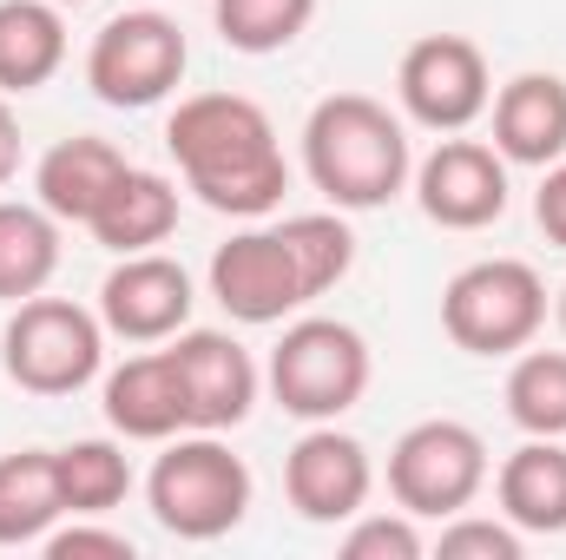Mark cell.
Masks as SVG:
<instances>
[{"label": "cell", "instance_id": "4316f807", "mask_svg": "<svg viewBox=\"0 0 566 560\" xmlns=\"http://www.w3.org/2000/svg\"><path fill=\"white\" fill-rule=\"evenodd\" d=\"M343 560H422V528L416 515H356L343 535Z\"/></svg>", "mask_w": 566, "mask_h": 560}, {"label": "cell", "instance_id": "4fadbf2b", "mask_svg": "<svg viewBox=\"0 0 566 560\" xmlns=\"http://www.w3.org/2000/svg\"><path fill=\"white\" fill-rule=\"evenodd\" d=\"M191 271L158 258V251H133L119 258L106 283H99V323L126 343H171L191 323Z\"/></svg>", "mask_w": 566, "mask_h": 560}, {"label": "cell", "instance_id": "52a82bcc", "mask_svg": "<svg viewBox=\"0 0 566 560\" xmlns=\"http://www.w3.org/2000/svg\"><path fill=\"white\" fill-rule=\"evenodd\" d=\"M547 323V283L521 258H481L441 290V330L468 356H514Z\"/></svg>", "mask_w": 566, "mask_h": 560}, {"label": "cell", "instance_id": "9c48e42d", "mask_svg": "<svg viewBox=\"0 0 566 560\" xmlns=\"http://www.w3.org/2000/svg\"><path fill=\"white\" fill-rule=\"evenodd\" d=\"M488 488V442L454 416H434L402 428L389 448V495L416 521H448Z\"/></svg>", "mask_w": 566, "mask_h": 560}, {"label": "cell", "instance_id": "cb8c5ba5", "mask_svg": "<svg viewBox=\"0 0 566 560\" xmlns=\"http://www.w3.org/2000/svg\"><path fill=\"white\" fill-rule=\"evenodd\" d=\"M507 416L521 435H566V350H514Z\"/></svg>", "mask_w": 566, "mask_h": 560}, {"label": "cell", "instance_id": "5bb4252c", "mask_svg": "<svg viewBox=\"0 0 566 560\" xmlns=\"http://www.w3.org/2000/svg\"><path fill=\"white\" fill-rule=\"evenodd\" d=\"M171 363H178V383H185L191 428L224 435V428H238L251 416L264 376H258V363H251V350L238 336H224V330H178L171 336Z\"/></svg>", "mask_w": 566, "mask_h": 560}, {"label": "cell", "instance_id": "603a6c76", "mask_svg": "<svg viewBox=\"0 0 566 560\" xmlns=\"http://www.w3.org/2000/svg\"><path fill=\"white\" fill-rule=\"evenodd\" d=\"M53 475H60L66 515H113V508L133 495V462H126V448H119V442H99V435L53 448Z\"/></svg>", "mask_w": 566, "mask_h": 560}, {"label": "cell", "instance_id": "e0dca14e", "mask_svg": "<svg viewBox=\"0 0 566 560\" xmlns=\"http://www.w3.org/2000/svg\"><path fill=\"white\" fill-rule=\"evenodd\" d=\"M126 165H133V158H126L113 139L73 133V139H60L46 158H40L33 191H40V205H46L60 225H86V218L99 211V198L119 185V172H126Z\"/></svg>", "mask_w": 566, "mask_h": 560}, {"label": "cell", "instance_id": "f546056e", "mask_svg": "<svg viewBox=\"0 0 566 560\" xmlns=\"http://www.w3.org/2000/svg\"><path fill=\"white\" fill-rule=\"evenodd\" d=\"M20 172V120H13V106H7V93H0V185Z\"/></svg>", "mask_w": 566, "mask_h": 560}, {"label": "cell", "instance_id": "1f68e13d", "mask_svg": "<svg viewBox=\"0 0 566 560\" xmlns=\"http://www.w3.org/2000/svg\"><path fill=\"white\" fill-rule=\"evenodd\" d=\"M53 7H86V0H53Z\"/></svg>", "mask_w": 566, "mask_h": 560}, {"label": "cell", "instance_id": "9a60e30c", "mask_svg": "<svg viewBox=\"0 0 566 560\" xmlns=\"http://www.w3.org/2000/svg\"><path fill=\"white\" fill-rule=\"evenodd\" d=\"M494 152L507 165H560L566 158V80L560 73H514L494 100Z\"/></svg>", "mask_w": 566, "mask_h": 560}, {"label": "cell", "instance_id": "ac0fdd59", "mask_svg": "<svg viewBox=\"0 0 566 560\" xmlns=\"http://www.w3.org/2000/svg\"><path fill=\"white\" fill-rule=\"evenodd\" d=\"M86 231H93L106 251H119V258L165 245V238L178 231V185H171L165 172L126 165L119 185H113V191L99 198V211L86 218Z\"/></svg>", "mask_w": 566, "mask_h": 560}, {"label": "cell", "instance_id": "d6986e66", "mask_svg": "<svg viewBox=\"0 0 566 560\" xmlns=\"http://www.w3.org/2000/svg\"><path fill=\"white\" fill-rule=\"evenodd\" d=\"M501 515L521 535H566V448L560 435H527L494 475Z\"/></svg>", "mask_w": 566, "mask_h": 560}, {"label": "cell", "instance_id": "30bf717a", "mask_svg": "<svg viewBox=\"0 0 566 560\" xmlns=\"http://www.w3.org/2000/svg\"><path fill=\"white\" fill-rule=\"evenodd\" d=\"M396 93H402V113L428 126V133H468L488 100H494V80H488V53L461 33H422L402 66H396Z\"/></svg>", "mask_w": 566, "mask_h": 560}, {"label": "cell", "instance_id": "7a4b0ae2", "mask_svg": "<svg viewBox=\"0 0 566 560\" xmlns=\"http://www.w3.org/2000/svg\"><path fill=\"white\" fill-rule=\"evenodd\" d=\"M165 145H171L185 185L211 211L264 218V211H277L283 191H290L277 126L244 93H191V100H178V113L165 120Z\"/></svg>", "mask_w": 566, "mask_h": 560}, {"label": "cell", "instance_id": "277c9868", "mask_svg": "<svg viewBox=\"0 0 566 560\" xmlns=\"http://www.w3.org/2000/svg\"><path fill=\"white\" fill-rule=\"evenodd\" d=\"M145 501H151V521L165 535L218 541V535H231L251 515V468L211 428H191V435H171L165 455L151 462Z\"/></svg>", "mask_w": 566, "mask_h": 560}, {"label": "cell", "instance_id": "7c38bea8", "mask_svg": "<svg viewBox=\"0 0 566 560\" xmlns=\"http://www.w3.org/2000/svg\"><path fill=\"white\" fill-rule=\"evenodd\" d=\"M416 205L441 231H481L507 211V158L481 139H441L416 165Z\"/></svg>", "mask_w": 566, "mask_h": 560}, {"label": "cell", "instance_id": "8fae6325", "mask_svg": "<svg viewBox=\"0 0 566 560\" xmlns=\"http://www.w3.org/2000/svg\"><path fill=\"white\" fill-rule=\"evenodd\" d=\"M376 488V468H369V448L356 435H343L336 422H310L296 435V448L283 455V495L303 521L316 528H336V521H356L363 501Z\"/></svg>", "mask_w": 566, "mask_h": 560}, {"label": "cell", "instance_id": "2e32d148", "mask_svg": "<svg viewBox=\"0 0 566 560\" xmlns=\"http://www.w3.org/2000/svg\"><path fill=\"white\" fill-rule=\"evenodd\" d=\"M106 422L126 435V442H171L185 435V383H178V363L171 350H145L126 356L113 376H106Z\"/></svg>", "mask_w": 566, "mask_h": 560}, {"label": "cell", "instance_id": "3957f363", "mask_svg": "<svg viewBox=\"0 0 566 560\" xmlns=\"http://www.w3.org/2000/svg\"><path fill=\"white\" fill-rule=\"evenodd\" d=\"M303 172L336 211H376L416 178L402 120L369 93H329L303 120Z\"/></svg>", "mask_w": 566, "mask_h": 560}, {"label": "cell", "instance_id": "44dd1931", "mask_svg": "<svg viewBox=\"0 0 566 560\" xmlns=\"http://www.w3.org/2000/svg\"><path fill=\"white\" fill-rule=\"evenodd\" d=\"M60 515H66V501H60L53 448H13V455H0V548L46 541Z\"/></svg>", "mask_w": 566, "mask_h": 560}, {"label": "cell", "instance_id": "d4e9b609", "mask_svg": "<svg viewBox=\"0 0 566 560\" xmlns=\"http://www.w3.org/2000/svg\"><path fill=\"white\" fill-rule=\"evenodd\" d=\"M211 13H218L224 46H238V53H283L316 20V0H211Z\"/></svg>", "mask_w": 566, "mask_h": 560}, {"label": "cell", "instance_id": "4dcf8cb0", "mask_svg": "<svg viewBox=\"0 0 566 560\" xmlns=\"http://www.w3.org/2000/svg\"><path fill=\"white\" fill-rule=\"evenodd\" d=\"M560 336H566V290H560Z\"/></svg>", "mask_w": 566, "mask_h": 560}, {"label": "cell", "instance_id": "7402d4cb", "mask_svg": "<svg viewBox=\"0 0 566 560\" xmlns=\"http://www.w3.org/2000/svg\"><path fill=\"white\" fill-rule=\"evenodd\" d=\"M60 271V218L46 205L0 198V303L40 297Z\"/></svg>", "mask_w": 566, "mask_h": 560}, {"label": "cell", "instance_id": "ffe728a7", "mask_svg": "<svg viewBox=\"0 0 566 560\" xmlns=\"http://www.w3.org/2000/svg\"><path fill=\"white\" fill-rule=\"evenodd\" d=\"M66 66V13L53 0H0V93H33Z\"/></svg>", "mask_w": 566, "mask_h": 560}, {"label": "cell", "instance_id": "5b68a950", "mask_svg": "<svg viewBox=\"0 0 566 560\" xmlns=\"http://www.w3.org/2000/svg\"><path fill=\"white\" fill-rule=\"evenodd\" d=\"M106 363V323L73 297H27L0 330V370L27 396H80Z\"/></svg>", "mask_w": 566, "mask_h": 560}, {"label": "cell", "instance_id": "6da1fadb", "mask_svg": "<svg viewBox=\"0 0 566 560\" xmlns=\"http://www.w3.org/2000/svg\"><path fill=\"white\" fill-rule=\"evenodd\" d=\"M356 238L336 211H296L283 225H251L211 251V297L238 323H283L349 278Z\"/></svg>", "mask_w": 566, "mask_h": 560}, {"label": "cell", "instance_id": "f1b7e54d", "mask_svg": "<svg viewBox=\"0 0 566 560\" xmlns=\"http://www.w3.org/2000/svg\"><path fill=\"white\" fill-rule=\"evenodd\" d=\"M534 218H541V231L566 251V158L547 165V178H541V191H534Z\"/></svg>", "mask_w": 566, "mask_h": 560}, {"label": "cell", "instance_id": "8992f818", "mask_svg": "<svg viewBox=\"0 0 566 560\" xmlns=\"http://www.w3.org/2000/svg\"><path fill=\"white\" fill-rule=\"evenodd\" d=\"M369 343L336 317H296L271 350V396L296 422H336L369 396Z\"/></svg>", "mask_w": 566, "mask_h": 560}, {"label": "cell", "instance_id": "ba28073f", "mask_svg": "<svg viewBox=\"0 0 566 560\" xmlns=\"http://www.w3.org/2000/svg\"><path fill=\"white\" fill-rule=\"evenodd\" d=\"M191 66V46H185V27L158 7H133V13H113L93 46H86V86L93 100L119 106V113H139L158 106Z\"/></svg>", "mask_w": 566, "mask_h": 560}, {"label": "cell", "instance_id": "484cf974", "mask_svg": "<svg viewBox=\"0 0 566 560\" xmlns=\"http://www.w3.org/2000/svg\"><path fill=\"white\" fill-rule=\"evenodd\" d=\"M521 528L501 515V521H481V515H448V528L434 535V554L441 560H521Z\"/></svg>", "mask_w": 566, "mask_h": 560}, {"label": "cell", "instance_id": "83f0119b", "mask_svg": "<svg viewBox=\"0 0 566 560\" xmlns=\"http://www.w3.org/2000/svg\"><path fill=\"white\" fill-rule=\"evenodd\" d=\"M40 548H46V560H86V554L133 560V535H119V528H86V521H73V528L46 535Z\"/></svg>", "mask_w": 566, "mask_h": 560}]
</instances>
